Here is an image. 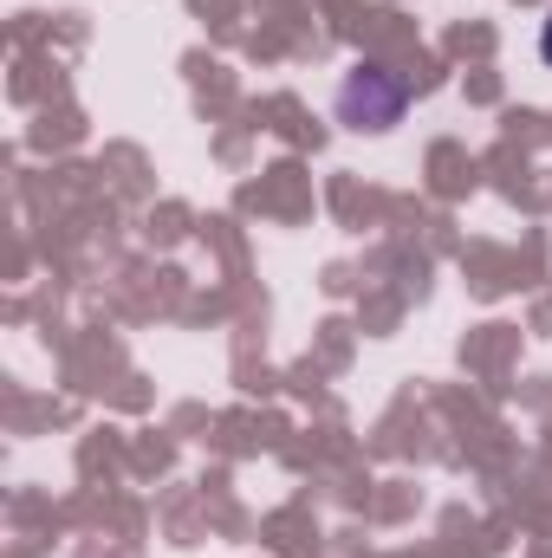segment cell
<instances>
[{
	"label": "cell",
	"instance_id": "1",
	"mask_svg": "<svg viewBox=\"0 0 552 558\" xmlns=\"http://www.w3.org/2000/svg\"><path fill=\"white\" fill-rule=\"evenodd\" d=\"M404 105H410V85L377 59H358L345 72V85H338V118L351 131H391L404 118Z\"/></svg>",
	"mask_w": 552,
	"mask_h": 558
},
{
	"label": "cell",
	"instance_id": "2",
	"mask_svg": "<svg viewBox=\"0 0 552 558\" xmlns=\"http://www.w3.org/2000/svg\"><path fill=\"white\" fill-rule=\"evenodd\" d=\"M540 52H547V65H552V20H547V33H540Z\"/></svg>",
	"mask_w": 552,
	"mask_h": 558
}]
</instances>
